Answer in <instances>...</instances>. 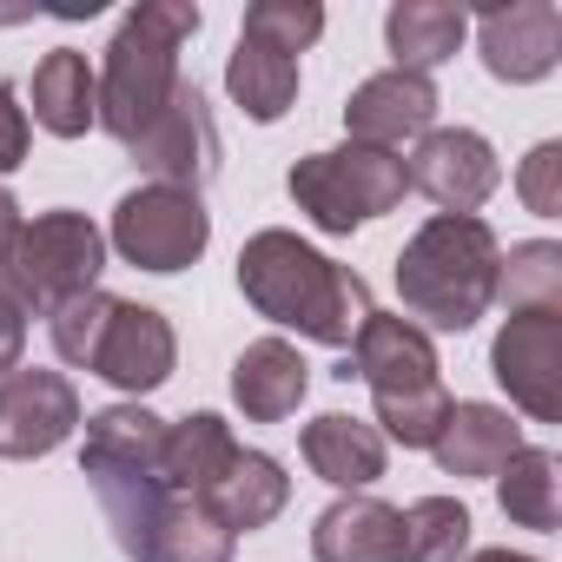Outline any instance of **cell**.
<instances>
[{
    "label": "cell",
    "mask_w": 562,
    "mask_h": 562,
    "mask_svg": "<svg viewBox=\"0 0 562 562\" xmlns=\"http://www.w3.org/2000/svg\"><path fill=\"white\" fill-rule=\"evenodd\" d=\"M238 292H245V305L258 318L285 325L299 338H318L331 351H351L358 331H364V318L378 312L371 285L351 265L312 251L299 232H278V225L258 232V238H245V251H238Z\"/></svg>",
    "instance_id": "cell-1"
},
{
    "label": "cell",
    "mask_w": 562,
    "mask_h": 562,
    "mask_svg": "<svg viewBox=\"0 0 562 562\" xmlns=\"http://www.w3.org/2000/svg\"><path fill=\"white\" fill-rule=\"evenodd\" d=\"M496 265H503V245L483 218L437 212L430 225H417V238L397 251V299L411 325L424 338L470 331L496 305Z\"/></svg>",
    "instance_id": "cell-2"
},
{
    "label": "cell",
    "mask_w": 562,
    "mask_h": 562,
    "mask_svg": "<svg viewBox=\"0 0 562 562\" xmlns=\"http://www.w3.org/2000/svg\"><path fill=\"white\" fill-rule=\"evenodd\" d=\"M199 8L192 0H146V8H133L106 47V74L100 80V126L133 146L159 113L166 100L179 93V47L199 34Z\"/></svg>",
    "instance_id": "cell-3"
},
{
    "label": "cell",
    "mask_w": 562,
    "mask_h": 562,
    "mask_svg": "<svg viewBox=\"0 0 562 562\" xmlns=\"http://www.w3.org/2000/svg\"><path fill=\"white\" fill-rule=\"evenodd\" d=\"M338 378H364L371 384V404H378V437L404 443V450H430L443 417H450V391H443V364H437V345L411 325V318H384L371 312L358 345H351V364Z\"/></svg>",
    "instance_id": "cell-4"
},
{
    "label": "cell",
    "mask_w": 562,
    "mask_h": 562,
    "mask_svg": "<svg viewBox=\"0 0 562 562\" xmlns=\"http://www.w3.org/2000/svg\"><path fill=\"white\" fill-rule=\"evenodd\" d=\"M100 271H106V232L87 212H41L34 225H21L8 265H0V292L21 312L54 318L67 299L100 292Z\"/></svg>",
    "instance_id": "cell-5"
},
{
    "label": "cell",
    "mask_w": 562,
    "mask_h": 562,
    "mask_svg": "<svg viewBox=\"0 0 562 562\" xmlns=\"http://www.w3.org/2000/svg\"><path fill=\"white\" fill-rule=\"evenodd\" d=\"M285 192H292V205L318 232L345 238V232L397 212V199L411 192V172H404L397 153H378V146H358L351 139V146H331V153H305L285 172Z\"/></svg>",
    "instance_id": "cell-6"
},
{
    "label": "cell",
    "mask_w": 562,
    "mask_h": 562,
    "mask_svg": "<svg viewBox=\"0 0 562 562\" xmlns=\"http://www.w3.org/2000/svg\"><path fill=\"white\" fill-rule=\"evenodd\" d=\"M126 265L139 271H186L205 245H212V212L199 192H172V186H133L113 205V238H106Z\"/></svg>",
    "instance_id": "cell-7"
},
{
    "label": "cell",
    "mask_w": 562,
    "mask_h": 562,
    "mask_svg": "<svg viewBox=\"0 0 562 562\" xmlns=\"http://www.w3.org/2000/svg\"><path fill=\"white\" fill-rule=\"evenodd\" d=\"M133 166L153 179V186H172V192H205L218 179V120L205 106V93L192 80H179V93L166 100V113L126 146Z\"/></svg>",
    "instance_id": "cell-8"
},
{
    "label": "cell",
    "mask_w": 562,
    "mask_h": 562,
    "mask_svg": "<svg viewBox=\"0 0 562 562\" xmlns=\"http://www.w3.org/2000/svg\"><path fill=\"white\" fill-rule=\"evenodd\" d=\"M490 371L516 411L562 424V312H509L490 345Z\"/></svg>",
    "instance_id": "cell-9"
},
{
    "label": "cell",
    "mask_w": 562,
    "mask_h": 562,
    "mask_svg": "<svg viewBox=\"0 0 562 562\" xmlns=\"http://www.w3.org/2000/svg\"><path fill=\"white\" fill-rule=\"evenodd\" d=\"M80 430V391L60 371H8L0 378V457L34 463L47 450H60Z\"/></svg>",
    "instance_id": "cell-10"
},
{
    "label": "cell",
    "mask_w": 562,
    "mask_h": 562,
    "mask_svg": "<svg viewBox=\"0 0 562 562\" xmlns=\"http://www.w3.org/2000/svg\"><path fill=\"white\" fill-rule=\"evenodd\" d=\"M404 172H411V186L424 199H437L457 218H476V205L503 186V166H496L490 139L470 133V126H430L417 139V153L404 159Z\"/></svg>",
    "instance_id": "cell-11"
},
{
    "label": "cell",
    "mask_w": 562,
    "mask_h": 562,
    "mask_svg": "<svg viewBox=\"0 0 562 562\" xmlns=\"http://www.w3.org/2000/svg\"><path fill=\"white\" fill-rule=\"evenodd\" d=\"M476 47H483V67L509 87H529V80H549L555 60H562V14L549 0H516V8H490L476 21Z\"/></svg>",
    "instance_id": "cell-12"
},
{
    "label": "cell",
    "mask_w": 562,
    "mask_h": 562,
    "mask_svg": "<svg viewBox=\"0 0 562 562\" xmlns=\"http://www.w3.org/2000/svg\"><path fill=\"white\" fill-rule=\"evenodd\" d=\"M172 364H179V338H172V325L153 312V305H113V325H106V338H100V351H93V378H106L113 391H133V397H146V391H159L166 378H172Z\"/></svg>",
    "instance_id": "cell-13"
},
{
    "label": "cell",
    "mask_w": 562,
    "mask_h": 562,
    "mask_svg": "<svg viewBox=\"0 0 562 562\" xmlns=\"http://www.w3.org/2000/svg\"><path fill=\"white\" fill-rule=\"evenodd\" d=\"M345 126L358 146H378V153H397L404 139H424L437 126V87L424 74H378L364 80L351 100H345Z\"/></svg>",
    "instance_id": "cell-14"
},
{
    "label": "cell",
    "mask_w": 562,
    "mask_h": 562,
    "mask_svg": "<svg viewBox=\"0 0 562 562\" xmlns=\"http://www.w3.org/2000/svg\"><path fill=\"white\" fill-rule=\"evenodd\" d=\"M292 503V476H285V463L278 457H265V450H232L225 457V470L199 490V509L218 522V529H265L278 509Z\"/></svg>",
    "instance_id": "cell-15"
},
{
    "label": "cell",
    "mask_w": 562,
    "mask_h": 562,
    "mask_svg": "<svg viewBox=\"0 0 562 562\" xmlns=\"http://www.w3.org/2000/svg\"><path fill=\"white\" fill-rule=\"evenodd\" d=\"M305 391H312V364L285 338H258L232 364V397H238V411L251 424H285V417H299Z\"/></svg>",
    "instance_id": "cell-16"
},
{
    "label": "cell",
    "mask_w": 562,
    "mask_h": 562,
    "mask_svg": "<svg viewBox=\"0 0 562 562\" xmlns=\"http://www.w3.org/2000/svg\"><path fill=\"white\" fill-rule=\"evenodd\" d=\"M430 450H437L443 476H496L522 450V424L509 411H496V404H450Z\"/></svg>",
    "instance_id": "cell-17"
},
{
    "label": "cell",
    "mask_w": 562,
    "mask_h": 562,
    "mask_svg": "<svg viewBox=\"0 0 562 562\" xmlns=\"http://www.w3.org/2000/svg\"><path fill=\"white\" fill-rule=\"evenodd\" d=\"M397 542H404V522L378 496H338L312 522V555L318 562H397Z\"/></svg>",
    "instance_id": "cell-18"
},
{
    "label": "cell",
    "mask_w": 562,
    "mask_h": 562,
    "mask_svg": "<svg viewBox=\"0 0 562 562\" xmlns=\"http://www.w3.org/2000/svg\"><path fill=\"white\" fill-rule=\"evenodd\" d=\"M299 443H305L312 476H325L331 490H371V483L384 476V437H378V424H364V417L331 411V417L305 424Z\"/></svg>",
    "instance_id": "cell-19"
},
{
    "label": "cell",
    "mask_w": 562,
    "mask_h": 562,
    "mask_svg": "<svg viewBox=\"0 0 562 562\" xmlns=\"http://www.w3.org/2000/svg\"><path fill=\"white\" fill-rule=\"evenodd\" d=\"M470 34V14L450 8V0H397V8L384 14V41H391V60L397 74H424L443 67Z\"/></svg>",
    "instance_id": "cell-20"
},
{
    "label": "cell",
    "mask_w": 562,
    "mask_h": 562,
    "mask_svg": "<svg viewBox=\"0 0 562 562\" xmlns=\"http://www.w3.org/2000/svg\"><path fill=\"white\" fill-rule=\"evenodd\" d=\"M34 120H41L54 139H80L87 126H100V80H93L87 54L54 47V54L34 67Z\"/></svg>",
    "instance_id": "cell-21"
},
{
    "label": "cell",
    "mask_w": 562,
    "mask_h": 562,
    "mask_svg": "<svg viewBox=\"0 0 562 562\" xmlns=\"http://www.w3.org/2000/svg\"><path fill=\"white\" fill-rule=\"evenodd\" d=\"M225 87L245 106V120L271 126V120H285L292 100H299V60L278 54V47H265V41H251V34H238V47L225 60Z\"/></svg>",
    "instance_id": "cell-22"
},
{
    "label": "cell",
    "mask_w": 562,
    "mask_h": 562,
    "mask_svg": "<svg viewBox=\"0 0 562 562\" xmlns=\"http://www.w3.org/2000/svg\"><path fill=\"white\" fill-rule=\"evenodd\" d=\"M232 450H238V437H232V430H225V417H212V411H199V417H186V424H166V450H159L166 490L199 503V490L225 470V457H232Z\"/></svg>",
    "instance_id": "cell-23"
},
{
    "label": "cell",
    "mask_w": 562,
    "mask_h": 562,
    "mask_svg": "<svg viewBox=\"0 0 562 562\" xmlns=\"http://www.w3.org/2000/svg\"><path fill=\"white\" fill-rule=\"evenodd\" d=\"M496 503L509 522L522 529H555L562 522V463L549 450H516L503 470H496Z\"/></svg>",
    "instance_id": "cell-24"
},
{
    "label": "cell",
    "mask_w": 562,
    "mask_h": 562,
    "mask_svg": "<svg viewBox=\"0 0 562 562\" xmlns=\"http://www.w3.org/2000/svg\"><path fill=\"white\" fill-rule=\"evenodd\" d=\"M404 542L397 562H463L470 555V509L457 496H417L411 509H397Z\"/></svg>",
    "instance_id": "cell-25"
},
{
    "label": "cell",
    "mask_w": 562,
    "mask_h": 562,
    "mask_svg": "<svg viewBox=\"0 0 562 562\" xmlns=\"http://www.w3.org/2000/svg\"><path fill=\"white\" fill-rule=\"evenodd\" d=\"M496 299L509 312H562V245L549 238L509 245L496 265Z\"/></svg>",
    "instance_id": "cell-26"
},
{
    "label": "cell",
    "mask_w": 562,
    "mask_h": 562,
    "mask_svg": "<svg viewBox=\"0 0 562 562\" xmlns=\"http://www.w3.org/2000/svg\"><path fill=\"white\" fill-rule=\"evenodd\" d=\"M238 34H251V41H265V47H278V54L299 60L325 34V8H318V0H251Z\"/></svg>",
    "instance_id": "cell-27"
},
{
    "label": "cell",
    "mask_w": 562,
    "mask_h": 562,
    "mask_svg": "<svg viewBox=\"0 0 562 562\" xmlns=\"http://www.w3.org/2000/svg\"><path fill=\"white\" fill-rule=\"evenodd\" d=\"M113 292H87V299H67L47 325H54V351L74 364V371H93V351H100V338H106V325H113Z\"/></svg>",
    "instance_id": "cell-28"
},
{
    "label": "cell",
    "mask_w": 562,
    "mask_h": 562,
    "mask_svg": "<svg viewBox=\"0 0 562 562\" xmlns=\"http://www.w3.org/2000/svg\"><path fill=\"white\" fill-rule=\"evenodd\" d=\"M516 192H522V205H529L536 218H555V212H562V146H555V139H542V146L522 159Z\"/></svg>",
    "instance_id": "cell-29"
},
{
    "label": "cell",
    "mask_w": 562,
    "mask_h": 562,
    "mask_svg": "<svg viewBox=\"0 0 562 562\" xmlns=\"http://www.w3.org/2000/svg\"><path fill=\"white\" fill-rule=\"evenodd\" d=\"M27 139H34V133H27V113L14 106L8 87H0V172H14V166L27 159Z\"/></svg>",
    "instance_id": "cell-30"
},
{
    "label": "cell",
    "mask_w": 562,
    "mask_h": 562,
    "mask_svg": "<svg viewBox=\"0 0 562 562\" xmlns=\"http://www.w3.org/2000/svg\"><path fill=\"white\" fill-rule=\"evenodd\" d=\"M21 351H27V312L0 292V378L21 371Z\"/></svg>",
    "instance_id": "cell-31"
},
{
    "label": "cell",
    "mask_w": 562,
    "mask_h": 562,
    "mask_svg": "<svg viewBox=\"0 0 562 562\" xmlns=\"http://www.w3.org/2000/svg\"><path fill=\"white\" fill-rule=\"evenodd\" d=\"M21 225H27V218H21V205L8 199V186H0V265H8V251H14V238H21Z\"/></svg>",
    "instance_id": "cell-32"
},
{
    "label": "cell",
    "mask_w": 562,
    "mask_h": 562,
    "mask_svg": "<svg viewBox=\"0 0 562 562\" xmlns=\"http://www.w3.org/2000/svg\"><path fill=\"white\" fill-rule=\"evenodd\" d=\"M470 562H536V555H516V549H476Z\"/></svg>",
    "instance_id": "cell-33"
}]
</instances>
